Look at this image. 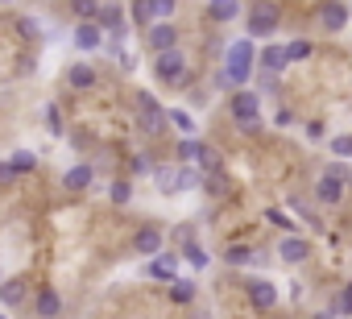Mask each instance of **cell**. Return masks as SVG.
<instances>
[{
  "label": "cell",
  "mask_w": 352,
  "mask_h": 319,
  "mask_svg": "<svg viewBox=\"0 0 352 319\" xmlns=\"http://www.w3.org/2000/svg\"><path fill=\"white\" fill-rule=\"evenodd\" d=\"M253 71H257V50H253V42H249V38L232 42L228 63H224V79H228L236 91H245V83L253 79Z\"/></svg>",
  "instance_id": "1"
},
{
  "label": "cell",
  "mask_w": 352,
  "mask_h": 319,
  "mask_svg": "<svg viewBox=\"0 0 352 319\" xmlns=\"http://www.w3.org/2000/svg\"><path fill=\"white\" fill-rule=\"evenodd\" d=\"M133 120H137V129L145 133V137H157V133H166V108L157 104V96L153 91H133Z\"/></svg>",
  "instance_id": "2"
},
{
  "label": "cell",
  "mask_w": 352,
  "mask_h": 319,
  "mask_svg": "<svg viewBox=\"0 0 352 319\" xmlns=\"http://www.w3.org/2000/svg\"><path fill=\"white\" fill-rule=\"evenodd\" d=\"M278 25H282V9H278V5H249V9H245V34H249V42L274 38Z\"/></svg>",
  "instance_id": "3"
},
{
  "label": "cell",
  "mask_w": 352,
  "mask_h": 319,
  "mask_svg": "<svg viewBox=\"0 0 352 319\" xmlns=\"http://www.w3.org/2000/svg\"><path fill=\"white\" fill-rule=\"evenodd\" d=\"M344 195H348V166H344V162H331V166L315 179V204L336 208Z\"/></svg>",
  "instance_id": "4"
},
{
  "label": "cell",
  "mask_w": 352,
  "mask_h": 319,
  "mask_svg": "<svg viewBox=\"0 0 352 319\" xmlns=\"http://www.w3.org/2000/svg\"><path fill=\"white\" fill-rule=\"evenodd\" d=\"M228 112H232V120H236L245 133H257V129H261V100H257L249 87L228 96Z\"/></svg>",
  "instance_id": "5"
},
{
  "label": "cell",
  "mask_w": 352,
  "mask_h": 319,
  "mask_svg": "<svg viewBox=\"0 0 352 319\" xmlns=\"http://www.w3.org/2000/svg\"><path fill=\"white\" fill-rule=\"evenodd\" d=\"M187 54L183 50H166V54H153V75H157V83H166V87H179L183 79H187Z\"/></svg>",
  "instance_id": "6"
},
{
  "label": "cell",
  "mask_w": 352,
  "mask_h": 319,
  "mask_svg": "<svg viewBox=\"0 0 352 319\" xmlns=\"http://www.w3.org/2000/svg\"><path fill=\"white\" fill-rule=\"evenodd\" d=\"M153 183H157L162 195H183V191H195V187H199V175H195V170L162 166V170H153Z\"/></svg>",
  "instance_id": "7"
},
{
  "label": "cell",
  "mask_w": 352,
  "mask_h": 319,
  "mask_svg": "<svg viewBox=\"0 0 352 319\" xmlns=\"http://www.w3.org/2000/svg\"><path fill=\"white\" fill-rule=\"evenodd\" d=\"M179 253H170V249H162L157 257H149V265H145V274L149 278H157V282H179Z\"/></svg>",
  "instance_id": "8"
},
{
  "label": "cell",
  "mask_w": 352,
  "mask_h": 319,
  "mask_svg": "<svg viewBox=\"0 0 352 319\" xmlns=\"http://www.w3.org/2000/svg\"><path fill=\"white\" fill-rule=\"evenodd\" d=\"M162 249H166V232L162 228H153V224L149 228H137V236H133V253L137 257H157Z\"/></svg>",
  "instance_id": "9"
},
{
  "label": "cell",
  "mask_w": 352,
  "mask_h": 319,
  "mask_svg": "<svg viewBox=\"0 0 352 319\" xmlns=\"http://www.w3.org/2000/svg\"><path fill=\"white\" fill-rule=\"evenodd\" d=\"M96 83H100L96 63H71V67H67V87H71V91H91Z\"/></svg>",
  "instance_id": "10"
},
{
  "label": "cell",
  "mask_w": 352,
  "mask_h": 319,
  "mask_svg": "<svg viewBox=\"0 0 352 319\" xmlns=\"http://www.w3.org/2000/svg\"><path fill=\"white\" fill-rule=\"evenodd\" d=\"M278 257H282V265H302V261H311V241H302V236H282V245H278Z\"/></svg>",
  "instance_id": "11"
},
{
  "label": "cell",
  "mask_w": 352,
  "mask_h": 319,
  "mask_svg": "<svg viewBox=\"0 0 352 319\" xmlns=\"http://www.w3.org/2000/svg\"><path fill=\"white\" fill-rule=\"evenodd\" d=\"M30 298V278L25 274H13L0 282V307H21Z\"/></svg>",
  "instance_id": "12"
},
{
  "label": "cell",
  "mask_w": 352,
  "mask_h": 319,
  "mask_svg": "<svg viewBox=\"0 0 352 319\" xmlns=\"http://www.w3.org/2000/svg\"><path fill=\"white\" fill-rule=\"evenodd\" d=\"M145 42H149V50H153V54L179 50V30H174L170 21H166V25H153V30H145Z\"/></svg>",
  "instance_id": "13"
},
{
  "label": "cell",
  "mask_w": 352,
  "mask_h": 319,
  "mask_svg": "<svg viewBox=\"0 0 352 319\" xmlns=\"http://www.w3.org/2000/svg\"><path fill=\"white\" fill-rule=\"evenodd\" d=\"M91 179H96L91 162H75V166L63 175V187H67V195H83V191L91 187Z\"/></svg>",
  "instance_id": "14"
},
{
  "label": "cell",
  "mask_w": 352,
  "mask_h": 319,
  "mask_svg": "<svg viewBox=\"0 0 352 319\" xmlns=\"http://www.w3.org/2000/svg\"><path fill=\"white\" fill-rule=\"evenodd\" d=\"M348 5H323L319 9V30H327V34H340V30H348Z\"/></svg>",
  "instance_id": "15"
},
{
  "label": "cell",
  "mask_w": 352,
  "mask_h": 319,
  "mask_svg": "<svg viewBox=\"0 0 352 319\" xmlns=\"http://www.w3.org/2000/svg\"><path fill=\"white\" fill-rule=\"evenodd\" d=\"M75 46H79L83 54L100 50V46H104V30H100L96 21H79V25H75Z\"/></svg>",
  "instance_id": "16"
},
{
  "label": "cell",
  "mask_w": 352,
  "mask_h": 319,
  "mask_svg": "<svg viewBox=\"0 0 352 319\" xmlns=\"http://www.w3.org/2000/svg\"><path fill=\"white\" fill-rule=\"evenodd\" d=\"M245 290H249V302H253L257 311H270V307L278 302V290H274V282H265V278H253Z\"/></svg>",
  "instance_id": "17"
},
{
  "label": "cell",
  "mask_w": 352,
  "mask_h": 319,
  "mask_svg": "<svg viewBox=\"0 0 352 319\" xmlns=\"http://www.w3.org/2000/svg\"><path fill=\"white\" fill-rule=\"evenodd\" d=\"M58 311H63L58 290H50V286H46V290H38V294H34V315H38V319H54Z\"/></svg>",
  "instance_id": "18"
},
{
  "label": "cell",
  "mask_w": 352,
  "mask_h": 319,
  "mask_svg": "<svg viewBox=\"0 0 352 319\" xmlns=\"http://www.w3.org/2000/svg\"><path fill=\"white\" fill-rule=\"evenodd\" d=\"M204 13H208V21H216V25H232V21L241 17V5H236V0H216V5H208Z\"/></svg>",
  "instance_id": "19"
},
{
  "label": "cell",
  "mask_w": 352,
  "mask_h": 319,
  "mask_svg": "<svg viewBox=\"0 0 352 319\" xmlns=\"http://www.w3.org/2000/svg\"><path fill=\"white\" fill-rule=\"evenodd\" d=\"M104 34H124V9L120 5H100V21H96Z\"/></svg>",
  "instance_id": "20"
},
{
  "label": "cell",
  "mask_w": 352,
  "mask_h": 319,
  "mask_svg": "<svg viewBox=\"0 0 352 319\" xmlns=\"http://www.w3.org/2000/svg\"><path fill=\"white\" fill-rule=\"evenodd\" d=\"M257 63H261V71L282 75V71H286V50H282V46H274V42H265V50L257 54Z\"/></svg>",
  "instance_id": "21"
},
{
  "label": "cell",
  "mask_w": 352,
  "mask_h": 319,
  "mask_svg": "<svg viewBox=\"0 0 352 319\" xmlns=\"http://www.w3.org/2000/svg\"><path fill=\"white\" fill-rule=\"evenodd\" d=\"M224 261H228V265H257V261H261V253H257L253 245L236 241V245H228V249H224Z\"/></svg>",
  "instance_id": "22"
},
{
  "label": "cell",
  "mask_w": 352,
  "mask_h": 319,
  "mask_svg": "<svg viewBox=\"0 0 352 319\" xmlns=\"http://www.w3.org/2000/svg\"><path fill=\"white\" fill-rule=\"evenodd\" d=\"M137 25H145V30H153L157 25V0H137V5H129L124 9Z\"/></svg>",
  "instance_id": "23"
},
{
  "label": "cell",
  "mask_w": 352,
  "mask_h": 319,
  "mask_svg": "<svg viewBox=\"0 0 352 319\" xmlns=\"http://www.w3.org/2000/svg\"><path fill=\"white\" fill-rule=\"evenodd\" d=\"M166 120L183 133V141H187V137H195V120H191V112H183V108H166Z\"/></svg>",
  "instance_id": "24"
},
{
  "label": "cell",
  "mask_w": 352,
  "mask_h": 319,
  "mask_svg": "<svg viewBox=\"0 0 352 319\" xmlns=\"http://www.w3.org/2000/svg\"><path fill=\"white\" fill-rule=\"evenodd\" d=\"M199 191H204V195H212V199L228 195V175L220 170V175H208V179H199Z\"/></svg>",
  "instance_id": "25"
},
{
  "label": "cell",
  "mask_w": 352,
  "mask_h": 319,
  "mask_svg": "<svg viewBox=\"0 0 352 319\" xmlns=\"http://www.w3.org/2000/svg\"><path fill=\"white\" fill-rule=\"evenodd\" d=\"M9 170H13V175H34V170H38V157H34L30 149H21V153L9 157Z\"/></svg>",
  "instance_id": "26"
},
{
  "label": "cell",
  "mask_w": 352,
  "mask_h": 319,
  "mask_svg": "<svg viewBox=\"0 0 352 319\" xmlns=\"http://www.w3.org/2000/svg\"><path fill=\"white\" fill-rule=\"evenodd\" d=\"M282 50H286V67H290V63H302V58H311V50H315V46H311L307 38H294V42H286Z\"/></svg>",
  "instance_id": "27"
},
{
  "label": "cell",
  "mask_w": 352,
  "mask_h": 319,
  "mask_svg": "<svg viewBox=\"0 0 352 319\" xmlns=\"http://www.w3.org/2000/svg\"><path fill=\"white\" fill-rule=\"evenodd\" d=\"M183 257H187V265H195V270H208V261H212V257H208V249H204V245H195V241H187V245H183Z\"/></svg>",
  "instance_id": "28"
},
{
  "label": "cell",
  "mask_w": 352,
  "mask_h": 319,
  "mask_svg": "<svg viewBox=\"0 0 352 319\" xmlns=\"http://www.w3.org/2000/svg\"><path fill=\"white\" fill-rule=\"evenodd\" d=\"M195 298V282L179 278V282H170V302H191Z\"/></svg>",
  "instance_id": "29"
},
{
  "label": "cell",
  "mask_w": 352,
  "mask_h": 319,
  "mask_svg": "<svg viewBox=\"0 0 352 319\" xmlns=\"http://www.w3.org/2000/svg\"><path fill=\"white\" fill-rule=\"evenodd\" d=\"M71 13H75L79 21H100V5H91V0H75Z\"/></svg>",
  "instance_id": "30"
},
{
  "label": "cell",
  "mask_w": 352,
  "mask_h": 319,
  "mask_svg": "<svg viewBox=\"0 0 352 319\" xmlns=\"http://www.w3.org/2000/svg\"><path fill=\"white\" fill-rule=\"evenodd\" d=\"M331 315H336V319H340V315H352V286L340 290V298L331 302Z\"/></svg>",
  "instance_id": "31"
},
{
  "label": "cell",
  "mask_w": 352,
  "mask_h": 319,
  "mask_svg": "<svg viewBox=\"0 0 352 319\" xmlns=\"http://www.w3.org/2000/svg\"><path fill=\"white\" fill-rule=\"evenodd\" d=\"M133 199V183L129 179H116L112 183V204H129Z\"/></svg>",
  "instance_id": "32"
},
{
  "label": "cell",
  "mask_w": 352,
  "mask_h": 319,
  "mask_svg": "<svg viewBox=\"0 0 352 319\" xmlns=\"http://www.w3.org/2000/svg\"><path fill=\"white\" fill-rule=\"evenodd\" d=\"M331 153H336V157H352V133L331 137Z\"/></svg>",
  "instance_id": "33"
},
{
  "label": "cell",
  "mask_w": 352,
  "mask_h": 319,
  "mask_svg": "<svg viewBox=\"0 0 352 319\" xmlns=\"http://www.w3.org/2000/svg\"><path fill=\"white\" fill-rule=\"evenodd\" d=\"M199 145H204V141H195V137H187V141L179 145V157H183V166H191V162H195V153H199Z\"/></svg>",
  "instance_id": "34"
},
{
  "label": "cell",
  "mask_w": 352,
  "mask_h": 319,
  "mask_svg": "<svg viewBox=\"0 0 352 319\" xmlns=\"http://www.w3.org/2000/svg\"><path fill=\"white\" fill-rule=\"evenodd\" d=\"M46 124H50V133H58V137L67 133V129H63V116H58V108H46Z\"/></svg>",
  "instance_id": "35"
},
{
  "label": "cell",
  "mask_w": 352,
  "mask_h": 319,
  "mask_svg": "<svg viewBox=\"0 0 352 319\" xmlns=\"http://www.w3.org/2000/svg\"><path fill=\"white\" fill-rule=\"evenodd\" d=\"M17 34H21V38H38V21L21 17V21H17Z\"/></svg>",
  "instance_id": "36"
},
{
  "label": "cell",
  "mask_w": 352,
  "mask_h": 319,
  "mask_svg": "<svg viewBox=\"0 0 352 319\" xmlns=\"http://www.w3.org/2000/svg\"><path fill=\"white\" fill-rule=\"evenodd\" d=\"M133 175H149V157H141V153L133 157Z\"/></svg>",
  "instance_id": "37"
},
{
  "label": "cell",
  "mask_w": 352,
  "mask_h": 319,
  "mask_svg": "<svg viewBox=\"0 0 352 319\" xmlns=\"http://www.w3.org/2000/svg\"><path fill=\"white\" fill-rule=\"evenodd\" d=\"M265 220H270V224H278V228H290V220H286L282 212H265Z\"/></svg>",
  "instance_id": "38"
},
{
  "label": "cell",
  "mask_w": 352,
  "mask_h": 319,
  "mask_svg": "<svg viewBox=\"0 0 352 319\" xmlns=\"http://www.w3.org/2000/svg\"><path fill=\"white\" fill-rule=\"evenodd\" d=\"M315 319H336V315H331V311H319V315H315Z\"/></svg>",
  "instance_id": "39"
},
{
  "label": "cell",
  "mask_w": 352,
  "mask_h": 319,
  "mask_svg": "<svg viewBox=\"0 0 352 319\" xmlns=\"http://www.w3.org/2000/svg\"><path fill=\"white\" fill-rule=\"evenodd\" d=\"M348 191H352V179H348Z\"/></svg>",
  "instance_id": "40"
},
{
  "label": "cell",
  "mask_w": 352,
  "mask_h": 319,
  "mask_svg": "<svg viewBox=\"0 0 352 319\" xmlns=\"http://www.w3.org/2000/svg\"><path fill=\"white\" fill-rule=\"evenodd\" d=\"M0 319H5V315H0Z\"/></svg>",
  "instance_id": "41"
},
{
  "label": "cell",
  "mask_w": 352,
  "mask_h": 319,
  "mask_svg": "<svg viewBox=\"0 0 352 319\" xmlns=\"http://www.w3.org/2000/svg\"><path fill=\"white\" fill-rule=\"evenodd\" d=\"M348 13H352V9H348Z\"/></svg>",
  "instance_id": "42"
}]
</instances>
